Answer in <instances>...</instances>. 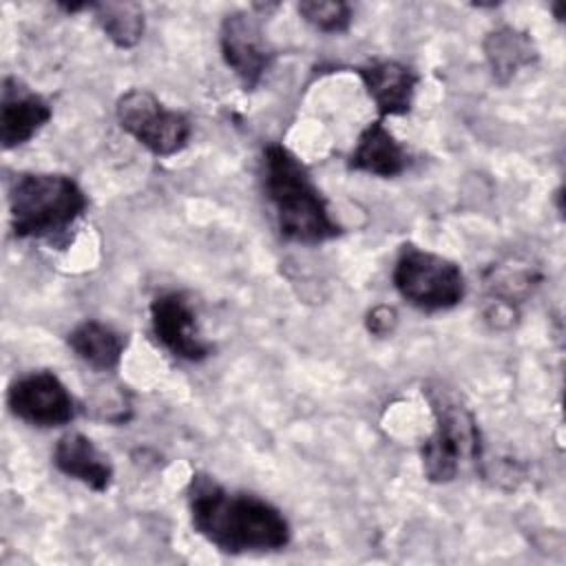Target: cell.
Masks as SVG:
<instances>
[{
  "label": "cell",
  "instance_id": "1",
  "mask_svg": "<svg viewBox=\"0 0 566 566\" xmlns=\"http://www.w3.org/2000/svg\"><path fill=\"white\" fill-rule=\"evenodd\" d=\"M192 528L223 553H272L292 539L287 517L268 500L228 491L210 475L197 473L188 486Z\"/></svg>",
  "mask_w": 566,
  "mask_h": 566
},
{
  "label": "cell",
  "instance_id": "2",
  "mask_svg": "<svg viewBox=\"0 0 566 566\" xmlns=\"http://www.w3.org/2000/svg\"><path fill=\"white\" fill-rule=\"evenodd\" d=\"M263 186L285 239L316 245L340 234L307 168L283 144H270L263 150Z\"/></svg>",
  "mask_w": 566,
  "mask_h": 566
},
{
  "label": "cell",
  "instance_id": "3",
  "mask_svg": "<svg viewBox=\"0 0 566 566\" xmlns=\"http://www.w3.org/2000/svg\"><path fill=\"white\" fill-rule=\"evenodd\" d=\"M86 195L62 172H22L9 188L11 230L18 239L64 234L86 210Z\"/></svg>",
  "mask_w": 566,
  "mask_h": 566
},
{
  "label": "cell",
  "instance_id": "4",
  "mask_svg": "<svg viewBox=\"0 0 566 566\" xmlns=\"http://www.w3.org/2000/svg\"><path fill=\"white\" fill-rule=\"evenodd\" d=\"M391 279L396 292L422 312L451 310L467 292L464 274L455 261L416 245L400 250Z\"/></svg>",
  "mask_w": 566,
  "mask_h": 566
},
{
  "label": "cell",
  "instance_id": "5",
  "mask_svg": "<svg viewBox=\"0 0 566 566\" xmlns=\"http://www.w3.org/2000/svg\"><path fill=\"white\" fill-rule=\"evenodd\" d=\"M429 400L436 429L420 451L422 471L431 482L444 484L458 475L464 458H480V431L473 413L462 402L442 396V391L431 394Z\"/></svg>",
  "mask_w": 566,
  "mask_h": 566
},
{
  "label": "cell",
  "instance_id": "6",
  "mask_svg": "<svg viewBox=\"0 0 566 566\" xmlns=\"http://www.w3.org/2000/svg\"><path fill=\"white\" fill-rule=\"evenodd\" d=\"M115 117L124 133L157 157H170L184 150L192 130L184 113L166 108L146 88L126 91L115 104Z\"/></svg>",
  "mask_w": 566,
  "mask_h": 566
},
{
  "label": "cell",
  "instance_id": "7",
  "mask_svg": "<svg viewBox=\"0 0 566 566\" xmlns=\"http://www.w3.org/2000/svg\"><path fill=\"white\" fill-rule=\"evenodd\" d=\"M9 409L31 427H62L75 418V402L66 385L51 371L18 378L7 394Z\"/></svg>",
  "mask_w": 566,
  "mask_h": 566
},
{
  "label": "cell",
  "instance_id": "8",
  "mask_svg": "<svg viewBox=\"0 0 566 566\" xmlns=\"http://www.w3.org/2000/svg\"><path fill=\"white\" fill-rule=\"evenodd\" d=\"M221 55L245 91H252L263 80L272 51L265 42L261 18L250 11L228 13L221 22Z\"/></svg>",
  "mask_w": 566,
  "mask_h": 566
},
{
  "label": "cell",
  "instance_id": "9",
  "mask_svg": "<svg viewBox=\"0 0 566 566\" xmlns=\"http://www.w3.org/2000/svg\"><path fill=\"white\" fill-rule=\"evenodd\" d=\"M150 325L155 338L175 358L199 363L212 354V345L201 336L197 314L181 292H164L153 298Z\"/></svg>",
  "mask_w": 566,
  "mask_h": 566
},
{
  "label": "cell",
  "instance_id": "10",
  "mask_svg": "<svg viewBox=\"0 0 566 566\" xmlns=\"http://www.w3.org/2000/svg\"><path fill=\"white\" fill-rule=\"evenodd\" d=\"M53 111L49 102L24 86L18 77L2 80L0 99V142L4 150L27 144L44 124Z\"/></svg>",
  "mask_w": 566,
  "mask_h": 566
},
{
  "label": "cell",
  "instance_id": "11",
  "mask_svg": "<svg viewBox=\"0 0 566 566\" xmlns=\"http://www.w3.org/2000/svg\"><path fill=\"white\" fill-rule=\"evenodd\" d=\"M369 97L374 99L380 117L407 115L413 104L418 75L394 60H380L356 69Z\"/></svg>",
  "mask_w": 566,
  "mask_h": 566
},
{
  "label": "cell",
  "instance_id": "12",
  "mask_svg": "<svg viewBox=\"0 0 566 566\" xmlns=\"http://www.w3.org/2000/svg\"><path fill=\"white\" fill-rule=\"evenodd\" d=\"M53 464L66 478L104 493L113 482V464L108 458L80 431L64 433L53 449Z\"/></svg>",
  "mask_w": 566,
  "mask_h": 566
},
{
  "label": "cell",
  "instance_id": "13",
  "mask_svg": "<svg viewBox=\"0 0 566 566\" xmlns=\"http://www.w3.org/2000/svg\"><path fill=\"white\" fill-rule=\"evenodd\" d=\"M409 159L405 148L396 142L382 119L371 122L358 137L356 148L349 155V168L369 172L376 177H396L407 168Z\"/></svg>",
  "mask_w": 566,
  "mask_h": 566
},
{
  "label": "cell",
  "instance_id": "14",
  "mask_svg": "<svg viewBox=\"0 0 566 566\" xmlns=\"http://www.w3.org/2000/svg\"><path fill=\"white\" fill-rule=\"evenodd\" d=\"M484 53L493 75L500 82L511 80L522 66L537 60V49L528 33L513 27H500L484 38Z\"/></svg>",
  "mask_w": 566,
  "mask_h": 566
},
{
  "label": "cell",
  "instance_id": "15",
  "mask_svg": "<svg viewBox=\"0 0 566 566\" xmlns=\"http://www.w3.org/2000/svg\"><path fill=\"white\" fill-rule=\"evenodd\" d=\"M69 345L77 354V358L99 371L115 369L124 354L122 336L99 321L80 323L69 334Z\"/></svg>",
  "mask_w": 566,
  "mask_h": 566
},
{
  "label": "cell",
  "instance_id": "16",
  "mask_svg": "<svg viewBox=\"0 0 566 566\" xmlns=\"http://www.w3.org/2000/svg\"><path fill=\"white\" fill-rule=\"evenodd\" d=\"M106 38L119 49H133L144 35V9L137 2H95L88 7Z\"/></svg>",
  "mask_w": 566,
  "mask_h": 566
},
{
  "label": "cell",
  "instance_id": "17",
  "mask_svg": "<svg viewBox=\"0 0 566 566\" xmlns=\"http://www.w3.org/2000/svg\"><path fill=\"white\" fill-rule=\"evenodd\" d=\"M298 13L323 33H343L352 22V7L340 0H305L298 2Z\"/></svg>",
  "mask_w": 566,
  "mask_h": 566
},
{
  "label": "cell",
  "instance_id": "18",
  "mask_svg": "<svg viewBox=\"0 0 566 566\" xmlns=\"http://www.w3.org/2000/svg\"><path fill=\"white\" fill-rule=\"evenodd\" d=\"M365 325L374 336H389L398 325V312L391 305H376L369 310Z\"/></svg>",
  "mask_w": 566,
  "mask_h": 566
}]
</instances>
